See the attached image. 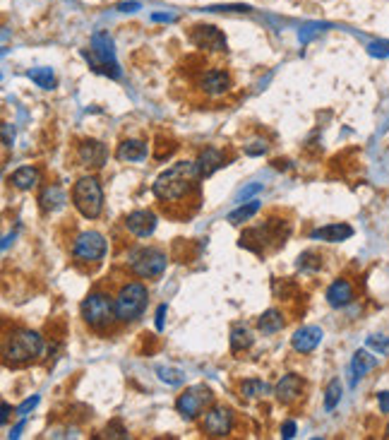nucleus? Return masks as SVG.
<instances>
[{"mask_svg": "<svg viewBox=\"0 0 389 440\" xmlns=\"http://www.w3.org/2000/svg\"><path fill=\"white\" fill-rule=\"evenodd\" d=\"M257 212H260V200H250V203L246 205H241L238 210L231 212L229 217H226V222H231V224H243V222H248V219H253Z\"/></svg>", "mask_w": 389, "mask_h": 440, "instance_id": "nucleus-27", "label": "nucleus"}, {"mask_svg": "<svg viewBox=\"0 0 389 440\" xmlns=\"http://www.w3.org/2000/svg\"><path fill=\"white\" fill-rule=\"evenodd\" d=\"M322 337H324L322 328H317V325H305V328L296 330V335L291 337V347L296 349L298 354H310V351H315L319 347Z\"/></svg>", "mask_w": 389, "mask_h": 440, "instance_id": "nucleus-13", "label": "nucleus"}, {"mask_svg": "<svg viewBox=\"0 0 389 440\" xmlns=\"http://www.w3.org/2000/svg\"><path fill=\"white\" fill-rule=\"evenodd\" d=\"M156 375H159L161 382H166V385H173V387H178V385H183V382H185V373L180 368L159 366V368H156Z\"/></svg>", "mask_w": 389, "mask_h": 440, "instance_id": "nucleus-29", "label": "nucleus"}, {"mask_svg": "<svg viewBox=\"0 0 389 440\" xmlns=\"http://www.w3.org/2000/svg\"><path fill=\"white\" fill-rule=\"evenodd\" d=\"M341 392H344L341 380H339V378L329 380L327 390H324V409H327V412L334 409V407L339 404V399H341Z\"/></svg>", "mask_w": 389, "mask_h": 440, "instance_id": "nucleus-30", "label": "nucleus"}, {"mask_svg": "<svg viewBox=\"0 0 389 440\" xmlns=\"http://www.w3.org/2000/svg\"><path fill=\"white\" fill-rule=\"evenodd\" d=\"M140 8H142V5L137 3V0H130V3H118V5H116L118 12H137Z\"/></svg>", "mask_w": 389, "mask_h": 440, "instance_id": "nucleus-42", "label": "nucleus"}, {"mask_svg": "<svg viewBox=\"0 0 389 440\" xmlns=\"http://www.w3.org/2000/svg\"><path fill=\"white\" fill-rule=\"evenodd\" d=\"M378 402H380V412L382 414H389V390L378 395Z\"/></svg>", "mask_w": 389, "mask_h": 440, "instance_id": "nucleus-43", "label": "nucleus"}, {"mask_svg": "<svg viewBox=\"0 0 389 440\" xmlns=\"http://www.w3.org/2000/svg\"><path fill=\"white\" fill-rule=\"evenodd\" d=\"M368 347L378 354H389V339L387 337H368Z\"/></svg>", "mask_w": 389, "mask_h": 440, "instance_id": "nucleus-34", "label": "nucleus"}, {"mask_svg": "<svg viewBox=\"0 0 389 440\" xmlns=\"http://www.w3.org/2000/svg\"><path fill=\"white\" fill-rule=\"evenodd\" d=\"M80 161H82L84 166H97L102 168L106 164V147L99 140H84L80 144Z\"/></svg>", "mask_w": 389, "mask_h": 440, "instance_id": "nucleus-15", "label": "nucleus"}, {"mask_svg": "<svg viewBox=\"0 0 389 440\" xmlns=\"http://www.w3.org/2000/svg\"><path fill=\"white\" fill-rule=\"evenodd\" d=\"M152 22H175V15H164V12H154L152 15Z\"/></svg>", "mask_w": 389, "mask_h": 440, "instance_id": "nucleus-44", "label": "nucleus"}, {"mask_svg": "<svg viewBox=\"0 0 389 440\" xmlns=\"http://www.w3.org/2000/svg\"><path fill=\"white\" fill-rule=\"evenodd\" d=\"M106 255V238L99 231H82L75 238L72 246V257L84 265H94V262L104 260Z\"/></svg>", "mask_w": 389, "mask_h": 440, "instance_id": "nucleus-9", "label": "nucleus"}, {"mask_svg": "<svg viewBox=\"0 0 389 440\" xmlns=\"http://www.w3.org/2000/svg\"><path fill=\"white\" fill-rule=\"evenodd\" d=\"M375 366H378V358H375L373 354H368L366 349L356 351L354 361H351V385H356V382H358L368 370H373Z\"/></svg>", "mask_w": 389, "mask_h": 440, "instance_id": "nucleus-21", "label": "nucleus"}, {"mask_svg": "<svg viewBox=\"0 0 389 440\" xmlns=\"http://www.w3.org/2000/svg\"><path fill=\"white\" fill-rule=\"evenodd\" d=\"M354 236V229L349 224H327V226H319L310 234V238L315 241H327V243H341V241H349Z\"/></svg>", "mask_w": 389, "mask_h": 440, "instance_id": "nucleus-16", "label": "nucleus"}, {"mask_svg": "<svg viewBox=\"0 0 389 440\" xmlns=\"http://www.w3.org/2000/svg\"><path fill=\"white\" fill-rule=\"evenodd\" d=\"M82 58L89 63L94 73L106 75L111 80L123 77V70L116 60V48H113V39L109 36V31H97L92 36V48L89 51H82Z\"/></svg>", "mask_w": 389, "mask_h": 440, "instance_id": "nucleus-3", "label": "nucleus"}, {"mask_svg": "<svg viewBox=\"0 0 389 440\" xmlns=\"http://www.w3.org/2000/svg\"><path fill=\"white\" fill-rule=\"evenodd\" d=\"M43 351V339L34 330H17L15 335L8 337L5 342V361L12 366H22V363L34 361Z\"/></svg>", "mask_w": 389, "mask_h": 440, "instance_id": "nucleus-4", "label": "nucleus"}, {"mask_svg": "<svg viewBox=\"0 0 389 440\" xmlns=\"http://www.w3.org/2000/svg\"><path fill=\"white\" fill-rule=\"evenodd\" d=\"M253 332H250L248 328H241V325H238V328H234L231 330V351H234V354H241V351H248L250 347H253Z\"/></svg>", "mask_w": 389, "mask_h": 440, "instance_id": "nucleus-25", "label": "nucleus"}, {"mask_svg": "<svg viewBox=\"0 0 389 440\" xmlns=\"http://www.w3.org/2000/svg\"><path fill=\"white\" fill-rule=\"evenodd\" d=\"M257 193H262V183H250V186H243L241 191H238L236 198L238 200H248V198H253V195Z\"/></svg>", "mask_w": 389, "mask_h": 440, "instance_id": "nucleus-36", "label": "nucleus"}, {"mask_svg": "<svg viewBox=\"0 0 389 440\" xmlns=\"http://www.w3.org/2000/svg\"><path fill=\"white\" fill-rule=\"evenodd\" d=\"M10 183L17 188V191H31L36 183H39V168L36 166H20L15 173L10 176Z\"/></svg>", "mask_w": 389, "mask_h": 440, "instance_id": "nucleus-23", "label": "nucleus"}, {"mask_svg": "<svg viewBox=\"0 0 389 440\" xmlns=\"http://www.w3.org/2000/svg\"><path fill=\"white\" fill-rule=\"evenodd\" d=\"M284 325H286V320L277 308H269V311L262 313L260 320H257V330H260L262 335H274V332H279Z\"/></svg>", "mask_w": 389, "mask_h": 440, "instance_id": "nucleus-24", "label": "nucleus"}, {"mask_svg": "<svg viewBox=\"0 0 389 440\" xmlns=\"http://www.w3.org/2000/svg\"><path fill=\"white\" fill-rule=\"evenodd\" d=\"M231 429H234V414L226 407H212L209 412L204 414L202 421V431L212 438H224L229 436Z\"/></svg>", "mask_w": 389, "mask_h": 440, "instance_id": "nucleus-10", "label": "nucleus"}, {"mask_svg": "<svg viewBox=\"0 0 389 440\" xmlns=\"http://www.w3.org/2000/svg\"><path fill=\"white\" fill-rule=\"evenodd\" d=\"M39 404V395H34V397H29V399H24L20 407H17V414H20V417H27V414L34 409V407Z\"/></svg>", "mask_w": 389, "mask_h": 440, "instance_id": "nucleus-38", "label": "nucleus"}, {"mask_svg": "<svg viewBox=\"0 0 389 440\" xmlns=\"http://www.w3.org/2000/svg\"><path fill=\"white\" fill-rule=\"evenodd\" d=\"M197 166H199L202 178H209V176H214L221 166H226V156L219 147H207L204 152L199 154Z\"/></svg>", "mask_w": 389, "mask_h": 440, "instance_id": "nucleus-17", "label": "nucleus"}, {"mask_svg": "<svg viewBox=\"0 0 389 440\" xmlns=\"http://www.w3.org/2000/svg\"><path fill=\"white\" fill-rule=\"evenodd\" d=\"M269 392H272V390H269L267 382H262V380H257V378H248V380L241 382V395H243V397H248V399L267 397Z\"/></svg>", "mask_w": 389, "mask_h": 440, "instance_id": "nucleus-26", "label": "nucleus"}, {"mask_svg": "<svg viewBox=\"0 0 389 440\" xmlns=\"http://www.w3.org/2000/svg\"><path fill=\"white\" fill-rule=\"evenodd\" d=\"M324 29H329L327 22H307V24H303V27H300V31H298V41H300V43L312 41L315 36L322 34Z\"/></svg>", "mask_w": 389, "mask_h": 440, "instance_id": "nucleus-31", "label": "nucleus"}, {"mask_svg": "<svg viewBox=\"0 0 389 440\" xmlns=\"http://www.w3.org/2000/svg\"><path fill=\"white\" fill-rule=\"evenodd\" d=\"M24 424H27V417H22V421L20 424L15 426V429H12V433H10V438H20V431L24 429Z\"/></svg>", "mask_w": 389, "mask_h": 440, "instance_id": "nucleus-45", "label": "nucleus"}, {"mask_svg": "<svg viewBox=\"0 0 389 440\" xmlns=\"http://www.w3.org/2000/svg\"><path fill=\"white\" fill-rule=\"evenodd\" d=\"M72 205L84 219H97L104 210V191L94 176H82L72 188Z\"/></svg>", "mask_w": 389, "mask_h": 440, "instance_id": "nucleus-5", "label": "nucleus"}, {"mask_svg": "<svg viewBox=\"0 0 389 440\" xmlns=\"http://www.w3.org/2000/svg\"><path fill=\"white\" fill-rule=\"evenodd\" d=\"M267 152V142L265 140H253L250 144H246V154L248 156H260Z\"/></svg>", "mask_w": 389, "mask_h": 440, "instance_id": "nucleus-35", "label": "nucleus"}, {"mask_svg": "<svg viewBox=\"0 0 389 440\" xmlns=\"http://www.w3.org/2000/svg\"><path fill=\"white\" fill-rule=\"evenodd\" d=\"M12 140H15V130H12L10 123H3V144L5 147H12Z\"/></svg>", "mask_w": 389, "mask_h": 440, "instance_id": "nucleus-41", "label": "nucleus"}, {"mask_svg": "<svg viewBox=\"0 0 389 440\" xmlns=\"http://www.w3.org/2000/svg\"><path fill=\"white\" fill-rule=\"evenodd\" d=\"M368 53L373 58H389V41H370Z\"/></svg>", "mask_w": 389, "mask_h": 440, "instance_id": "nucleus-32", "label": "nucleus"}, {"mask_svg": "<svg viewBox=\"0 0 389 440\" xmlns=\"http://www.w3.org/2000/svg\"><path fill=\"white\" fill-rule=\"evenodd\" d=\"M147 154H149V147L142 140H123L116 149L118 161H142L147 159Z\"/></svg>", "mask_w": 389, "mask_h": 440, "instance_id": "nucleus-20", "label": "nucleus"}, {"mask_svg": "<svg viewBox=\"0 0 389 440\" xmlns=\"http://www.w3.org/2000/svg\"><path fill=\"white\" fill-rule=\"evenodd\" d=\"M80 313H82V320L94 332H111L116 328V323H121L116 311V299L104 291L89 294L80 306Z\"/></svg>", "mask_w": 389, "mask_h": 440, "instance_id": "nucleus-2", "label": "nucleus"}, {"mask_svg": "<svg viewBox=\"0 0 389 440\" xmlns=\"http://www.w3.org/2000/svg\"><path fill=\"white\" fill-rule=\"evenodd\" d=\"M190 39L194 46L204 48V51H226V36L217 27H212V24H199V27H194Z\"/></svg>", "mask_w": 389, "mask_h": 440, "instance_id": "nucleus-11", "label": "nucleus"}, {"mask_svg": "<svg viewBox=\"0 0 389 440\" xmlns=\"http://www.w3.org/2000/svg\"><path fill=\"white\" fill-rule=\"evenodd\" d=\"M199 181H202V173H199L197 161H178L154 181L152 193L164 207L180 205L199 193Z\"/></svg>", "mask_w": 389, "mask_h": 440, "instance_id": "nucleus-1", "label": "nucleus"}, {"mask_svg": "<svg viewBox=\"0 0 389 440\" xmlns=\"http://www.w3.org/2000/svg\"><path fill=\"white\" fill-rule=\"evenodd\" d=\"M125 229L130 231L137 238H147L154 234L156 229V215L149 210H135L130 212L128 219H125Z\"/></svg>", "mask_w": 389, "mask_h": 440, "instance_id": "nucleus-12", "label": "nucleus"}, {"mask_svg": "<svg viewBox=\"0 0 389 440\" xmlns=\"http://www.w3.org/2000/svg\"><path fill=\"white\" fill-rule=\"evenodd\" d=\"M296 421H286L284 426H281V436H284L286 440H291V438H296Z\"/></svg>", "mask_w": 389, "mask_h": 440, "instance_id": "nucleus-39", "label": "nucleus"}, {"mask_svg": "<svg viewBox=\"0 0 389 440\" xmlns=\"http://www.w3.org/2000/svg\"><path fill=\"white\" fill-rule=\"evenodd\" d=\"M10 412H12V409H10V404H8V402H3V417H0V424H3V426L8 424V419H10Z\"/></svg>", "mask_w": 389, "mask_h": 440, "instance_id": "nucleus-46", "label": "nucleus"}, {"mask_svg": "<svg viewBox=\"0 0 389 440\" xmlns=\"http://www.w3.org/2000/svg\"><path fill=\"white\" fill-rule=\"evenodd\" d=\"M39 203H41V210L43 212H58L62 205H65V193H62L60 186H46L39 195Z\"/></svg>", "mask_w": 389, "mask_h": 440, "instance_id": "nucleus-22", "label": "nucleus"}, {"mask_svg": "<svg viewBox=\"0 0 389 440\" xmlns=\"http://www.w3.org/2000/svg\"><path fill=\"white\" fill-rule=\"evenodd\" d=\"M104 438H128V429L121 424V421H111L109 426H106V431H104Z\"/></svg>", "mask_w": 389, "mask_h": 440, "instance_id": "nucleus-33", "label": "nucleus"}, {"mask_svg": "<svg viewBox=\"0 0 389 440\" xmlns=\"http://www.w3.org/2000/svg\"><path fill=\"white\" fill-rule=\"evenodd\" d=\"M166 313H168V308L166 304H161L159 306V311H156V330H164V325H166Z\"/></svg>", "mask_w": 389, "mask_h": 440, "instance_id": "nucleus-40", "label": "nucleus"}, {"mask_svg": "<svg viewBox=\"0 0 389 440\" xmlns=\"http://www.w3.org/2000/svg\"><path fill=\"white\" fill-rule=\"evenodd\" d=\"M387 438H389V424H387Z\"/></svg>", "mask_w": 389, "mask_h": 440, "instance_id": "nucleus-47", "label": "nucleus"}, {"mask_svg": "<svg viewBox=\"0 0 389 440\" xmlns=\"http://www.w3.org/2000/svg\"><path fill=\"white\" fill-rule=\"evenodd\" d=\"M147 304H149V291H147V286L140 284V281L123 284L121 291L116 294V311H118L121 323H135V320L144 313Z\"/></svg>", "mask_w": 389, "mask_h": 440, "instance_id": "nucleus-6", "label": "nucleus"}, {"mask_svg": "<svg viewBox=\"0 0 389 440\" xmlns=\"http://www.w3.org/2000/svg\"><path fill=\"white\" fill-rule=\"evenodd\" d=\"M199 87H202L204 94L217 97V94H224L231 87V77H229V73H224V70H209L199 77Z\"/></svg>", "mask_w": 389, "mask_h": 440, "instance_id": "nucleus-18", "label": "nucleus"}, {"mask_svg": "<svg viewBox=\"0 0 389 440\" xmlns=\"http://www.w3.org/2000/svg\"><path fill=\"white\" fill-rule=\"evenodd\" d=\"M209 12H250V5H212Z\"/></svg>", "mask_w": 389, "mask_h": 440, "instance_id": "nucleus-37", "label": "nucleus"}, {"mask_svg": "<svg viewBox=\"0 0 389 440\" xmlns=\"http://www.w3.org/2000/svg\"><path fill=\"white\" fill-rule=\"evenodd\" d=\"M27 75L31 82L36 87H41V90H53L55 87V73L51 68H34V70H29Z\"/></svg>", "mask_w": 389, "mask_h": 440, "instance_id": "nucleus-28", "label": "nucleus"}, {"mask_svg": "<svg viewBox=\"0 0 389 440\" xmlns=\"http://www.w3.org/2000/svg\"><path fill=\"white\" fill-rule=\"evenodd\" d=\"M214 402V392L207 385H192L187 387L178 399H175V409L185 421L197 419L204 412V407H209Z\"/></svg>", "mask_w": 389, "mask_h": 440, "instance_id": "nucleus-8", "label": "nucleus"}, {"mask_svg": "<svg viewBox=\"0 0 389 440\" xmlns=\"http://www.w3.org/2000/svg\"><path fill=\"white\" fill-rule=\"evenodd\" d=\"M351 301H354V286H351V281L346 279L332 281L327 289V304L332 308H344V306H349Z\"/></svg>", "mask_w": 389, "mask_h": 440, "instance_id": "nucleus-19", "label": "nucleus"}, {"mask_svg": "<svg viewBox=\"0 0 389 440\" xmlns=\"http://www.w3.org/2000/svg\"><path fill=\"white\" fill-rule=\"evenodd\" d=\"M303 390H305V380L296 373H288L277 382L274 392H277V399L281 404H291V402H296L303 395Z\"/></svg>", "mask_w": 389, "mask_h": 440, "instance_id": "nucleus-14", "label": "nucleus"}, {"mask_svg": "<svg viewBox=\"0 0 389 440\" xmlns=\"http://www.w3.org/2000/svg\"><path fill=\"white\" fill-rule=\"evenodd\" d=\"M168 257L164 250L159 248H137L133 255H130V269L133 274L142 277V279H156L166 272Z\"/></svg>", "mask_w": 389, "mask_h": 440, "instance_id": "nucleus-7", "label": "nucleus"}]
</instances>
